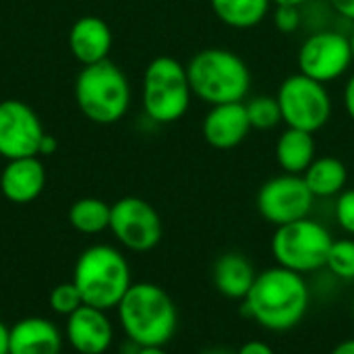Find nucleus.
<instances>
[{
	"instance_id": "nucleus-1",
	"label": "nucleus",
	"mask_w": 354,
	"mask_h": 354,
	"mask_svg": "<svg viewBox=\"0 0 354 354\" xmlns=\"http://www.w3.org/2000/svg\"><path fill=\"white\" fill-rule=\"evenodd\" d=\"M309 303L305 276L276 266L257 274L243 301V313L268 332H288L305 319Z\"/></svg>"
},
{
	"instance_id": "nucleus-2",
	"label": "nucleus",
	"mask_w": 354,
	"mask_h": 354,
	"mask_svg": "<svg viewBox=\"0 0 354 354\" xmlns=\"http://www.w3.org/2000/svg\"><path fill=\"white\" fill-rule=\"evenodd\" d=\"M116 313L127 340H131L139 348L166 346L176 334V305L172 297L158 284H131V288L118 303Z\"/></svg>"
},
{
	"instance_id": "nucleus-3",
	"label": "nucleus",
	"mask_w": 354,
	"mask_h": 354,
	"mask_svg": "<svg viewBox=\"0 0 354 354\" xmlns=\"http://www.w3.org/2000/svg\"><path fill=\"white\" fill-rule=\"evenodd\" d=\"M73 284L77 286L83 305L112 311L133 284L131 266L116 247L91 245L75 263Z\"/></svg>"
},
{
	"instance_id": "nucleus-4",
	"label": "nucleus",
	"mask_w": 354,
	"mask_h": 354,
	"mask_svg": "<svg viewBox=\"0 0 354 354\" xmlns=\"http://www.w3.org/2000/svg\"><path fill=\"white\" fill-rule=\"evenodd\" d=\"M193 95L209 106L243 102L251 89L247 62L226 48L199 50L187 64Z\"/></svg>"
},
{
	"instance_id": "nucleus-5",
	"label": "nucleus",
	"mask_w": 354,
	"mask_h": 354,
	"mask_svg": "<svg viewBox=\"0 0 354 354\" xmlns=\"http://www.w3.org/2000/svg\"><path fill=\"white\" fill-rule=\"evenodd\" d=\"M75 102L81 114L95 124H114L129 112L131 83L110 60L83 66L75 81Z\"/></svg>"
},
{
	"instance_id": "nucleus-6",
	"label": "nucleus",
	"mask_w": 354,
	"mask_h": 354,
	"mask_svg": "<svg viewBox=\"0 0 354 354\" xmlns=\"http://www.w3.org/2000/svg\"><path fill=\"white\" fill-rule=\"evenodd\" d=\"M187 64L172 56H156L143 73V110L158 124L180 120L191 106Z\"/></svg>"
},
{
	"instance_id": "nucleus-7",
	"label": "nucleus",
	"mask_w": 354,
	"mask_h": 354,
	"mask_svg": "<svg viewBox=\"0 0 354 354\" xmlns=\"http://www.w3.org/2000/svg\"><path fill=\"white\" fill-rule=\"evenodd\" d=\"M332 243L334 236L322 222L303 218L276 228L272 236V255L278 266L305 276L326 268Z\"/></svg>"
},
{
	"instance_id": "nucleus-8",
	"label": "nucleus",
	"mask_w": 354,
	"mask_h": 354,
	"mask_svg": "<svg viewBox=\"0 0 354 354\" xmlns=\"http://www.w3.org/2000/svg\"><path fill=\"white\" fill-rule=\"evenodd\" d=\"M282 122L290 129L317 133L332 116V97L324 83L297 73L282 81L278 93Z\"/></svg>"
},
{
	"instance_id": "nucleus-9",
	"label": "nucleus",
	"mask_w": 354,
	"mask_h": 354,
	"mask_svg": "<svg viewBox=\"0 0 354 354\" xmlns=\"http://www.w3.org/2000/svg\"><path fill=\"white\" fill-rule=\"evenodd\" d=\"M108 230L124 249L135 253L156 249L164 232L160 214L141 197H122L112 203Z\"/></svg>"
},
{
	"instance_id": "nucleus-10",
	"label": "nucleus",
	"mask_w": 354,
	"mask_h": 354,
	"mask_svg": "<svg viewBox=\"0 0 354 354\" xmlns=\"http://www.w3.org/2000/svg\"><path fill=\"white\" fill-rule=\"evenodd\" d=\"M299 73L319 81L330 83L340 79L353 66L354 56L348 35L332 29L311 33L297 56Z\"/></svg>"
},
{
	"instance_id": "nucleus-11",
	"label": "nucleus",
	"mask_w": 354,
	"mask_h": 354,
	"mask_svg": "<svg viewBox=\"0 0 354 354\" xmlns=\"http://www.w3.org/2000/svg\"><path fill=\"white\" fill-rule=\"evenodd\" d=\"M313 193L299 174H280L263 183L257 193V209L270 224L284 226L309 218L313 209Z\"/></svg>"
},
{
	"instance_id": "nucleus-12",
	"label": "nucleus",
	"mask_w": 354,
	"mask_h": 354,
	"mask_svg": "<svg viewBox=\"0 0 354 354\" xmlns=\"http://www.w3.org/2000/svg\"><path fill=\"white\" fill-rule=\"evenodd\" d=\"M46 129L37 112L23 100L0 102V156L8 160L39 156Z\"/></svg>"
},
{
	"instance_id": "nucleus-13",
	"label": "nucleus",
	"mask_w": 354,
	"mask_h": 354,
	"mask_svg": "<svg viewBox=\"0 0 354 354\" xmlns=\"http://www.w3.org/2000/svg\"><path fill=\"white\" fill-rule=\"evenodd\" d=\"M64 336L71 348L79 354H104L110 351L114 340V326L108 311L81 305L66 317Z\"/></svg>"
},
{
	"instance_id": "nucleus-14",
	"label": "nucleus",
	"mask_w": 354,
	"mask_h": 354,
	"mask_svg": "<svg viewBox=\"0 0 354 354\" xmlns=\"http://www.w3.org/2000/svg\"><path fill=\"white\" fill-rule=\"evenodd\" d=\"M251 131L245 102H230L212 106L203 118L201 133L214 149H234Z\"/></svg>"
},
{
	"instance_id": "nucleus-15",
	"label": "nucleus",
	"mask_w": 354,
	"mask_h": 354,
	"mask_svg": "<svg viewBox=\"0 0 354 354\" xmlns=\"http://www.w3.org/2000/svg\"><path fill=\"white\" fill-rule=\"evenodd\" d=\"M46 178V166L39 156L8 160L0 172V191L10 203L25 205L41 195Z\"/></svg>"
},
{
	"instance_id": "nucleus-16",
	"label": "nucleus",
	"mask_w": 354,
	"mask_h": 354,
	"mask_svg": "<svg viewBox=\"0 0 354 354\" xmlns=\"http://www.w3.org/2000/svg\"><path fill=\"white\" fill-rule=\"evenodd\" d=\"M112 44H114V35H112L110 25L102 17H95V15L79 17L68 31L71 54L83 66L108 60Z\"/></svg>"
},
{
	"instance_id": "nucleus-17",
	"label": "nucleus",
	"mask_w": 354,
	"mask_h": 354,
	"mask_svg": "<svg viewBox=\"0 0 354 354\" xmlns=\"http://www.w3.org/2000/svg\"><path fill=\"white\" fill-rule=\"evenodd\" d=\"M62 334L46 317H25L10 328V354H60Z\"/></svg>"
},
{
	"instance_id": "nucleus-18",
	"label": "nucleus",
	"mask_w": 354,
	"mask_h": 354,
	"mask_svg": "<svg viewBox=\"0 0 354 354\" xmlns=\"http://www.w3.org/2000/svg\"><path fill=\"white\" fill-rule=\"evenodd\" d=\"M257 274L259 272H255V266L251 263V259L245 257L243 253H224L216 259L212 278H214L216 290L222 297L243 303Z\"/></svg>"
},
{
	"instance_id": "nucleus-19",
	"label": "nucleus",
	"mask_w": 354,
	"mask_h": 354,
	"mask_svg": "<svg viewBox=\"0 0 354 354\" xmlns=\"http://www.w3.org/2000/svg\"><path fill=\"white\" fill-rule=\"evenodd\" d=\"M276 160L282 172L303 176L305 170L315 160L313 133L286 127V131L278 137V143H276Z\"/></svg>"
},
{
	"instance_id": "nucleus-20",
	"label": "nucleus",
	"mask_w": 354,
	"mask_h": 354,
	"mask_svg": "<svg viewBox=\"0 0 354 354\" xmlns=\"http://www.w3.org/2000/svg\"><path fill=\"white\" fill-rule=\"evenodd\" d=\"M303 178L315 199L317 197L328 199V197H338L344 191L348 180V170L342 160L334 156H322L311 162Z\"/></svg>"
},
{
	"instance_id": "nucleus-21",
	"label": "nucleus",
	"mask_w": 354,
	"mask_h": 354,
	"mask_svg": "<svg viewBox=\"0 0 354 354\" xmlns=\"http://www.w3.org/2000/svg\"><path fill=\"white\" fill-rule=\"evenodd\" d=\"M272 0H212L214 15L228 27L251 29L270 12Z\"/></svg>"
},
{
	"instance_id": "nucleus-22",
	"label": "nucleus",
	"mask_w": 354,
	"mask_h": 354,
	"mask_svg": "<svg viewBox=\"0 0 354 354\" xmlns=\"http://www.w3.org/2000/svg\"><path fill=\"white\" fill-rule=\"evenodd\" d=\"M110 209L112 205L97 197H83L71 205L68 222L81 234H100L110 228Z\"/></svg>"
},
{
	"instance_id": "nucleus-23",
	"label": "nucleus",
	"mask_w": 354,
	"mask_h": 354,
	"mask_svg": "<svg viewBox=\"0 0 354 354\" xmlns=\"http://www.w3.org/2000/svg\"><path fill=\"white\" fill-rule=\"evenodd\" d=\"M245 106H247L251 129L270 131L282 122V110L276 95H255Z\"/></svg>"
},
{
	"instance_id": "nucleus-24",
	"label": "nucleus",
	"mask_w": 354,
	"mask_h": 354,
	"mask_svg": "<svg viewBox=\"0 0 354 354\" xmlns=\"http://www.w3.org/2000/svg\"><path fill=\"white\" fill-rule=\"evenodd\" d=\"M326 270L336 276L338 280L353 282L354 280V239H334L328 259H326Z\"/></svg>"
},
{
	"instance_id": "nucleus-25",
	"label": "nucleus",
	"mask_w": 354,
	"mask_h": 354,
	"mask_svg": "<svg viewBox=\"0 0 354 354\" xmlns=\"http://www.w3.org/2000/svg\"><path fill=\"white\" fill-rule=\"evenodd\" d=\"M83 305V299L77 290V286L71 282H64V284H58L52 292H50V307L54 313L58 315H73L79 307Z\"/></svg>"
},
{
	"instance_id": "nucleus-26",
	"label": "nucleus",
	"mask_w": 354,
	"mask_h": 354,
	"mask_svg": "<svg viewBox=\"0 0 354 354\" xmlns=\"http://www.w3.org/2000/svg\"><path fill=\"white\" fill-rule=\"evenodd\" d=\"M336 222L354 239V189H344L336 199Z\"/></svg>"
},
{
	"instance_id": "nucleus-27",
	"label": "nucleus",
	"mask_w": 354,
	"mask_h": 354,
	"mask_svg": "<svg viewBox=\"0 0 354 354\" xmlns=\"http://www.w3.org/2000/svg\"><path fill=\"white\" fill-rule=\"evenodd\" d=\"M301 6H284V4H278L276 10H274V23L278 27V31L282 33H295L299 27H301Z\"/></svg>"
},
{
	"instance_id": "nucleus-28",
	"label": "nucleus",
	"mask_w": 354,
	"mask_h": 354,
	"mask_svg": "<svg viewBox=\"0 0 354 354\" xmlns=\"http://www.w3.org/2000/svg\"><path fill=\"white\" fill-rule=\"evenodd\" d=\"M236 354H276L274 353V348L268 344V342H261V340H249V342H245Z\"/></svg>"
},
{
	"instance_id": "nucleus-29",
	"label": "nucleus",
	"mask_w": 354,
	"mask_h": 354,
	"mask_svg": "<svg viewBox=\"0 0 354 354\" xmlns=\"http://www.w3.org/2000/svg\"><path fill=\"white\" fill-rule=\"evenodd\" d=\"M330 4L340 17L354 23V0H330Z\"/></svg>"
},
{
	"instance_id": "nucleus-30",
	"label": "nucleus",
	"mask_w": 354,
	"mask_h": 354,
	"mask_svg": "<svg viewBox=\"0 0 354 354\" xmlns=\"http://www.w3.org/2000/svg\"><path fill=\"white\" fill-rule=\"evenodd\" d=\"M344 108H346V114L351 116V120L354 122V73L351 75V79L346 81V87H344Z\"/></svg>"
},
{
	"instance_id": "nucleus-31",
	"label": "nucleus",
	"mask_w": 354,
	"mask_h": 354,
	"mask_svg": "<svg viewBox=\"0 0 354 354\" xmlns=\"http://www.w3.org/2000/svg\"><path fill=\"white\" fill-rule=\"evenodd\" d=\"M58 149V141L54 135L46 133L44 139H41V145H39V156H52L54 151Z\"/></svg>"
},
{
	"instance_id": "nucleus-32",
	"label": "nucleus",
	"mask_w": 354,
	"mask_h": 354,
	"mask_svg": "<svg viewBox=\"0 0 354 354\" xmlns=\"http://www.w3.org/2000/svg\"><path fill=\"white\" fill-rule=\"evenodd\" d=\"M0 354H10V328L0 322Z\"/></svg>"
},
{
	"instance_id": "nucleus-33",
	"label": "nucleus",
	"mask_w": 354,
	"mask_h": 354,
	"mask_svg": "<svg viewBox=\"0 0 354 354\" xmlns=\"http://www.w3.org/2000/svg\"><path fill=\"white\" fill-rule=\"evenodd\" d=\"M330 354H354V338H348V340L338 342V344L332 348V353Z\"/></svg>"
},
{
	"instance_id": "nucleus-34",
	"label": "nucleus",
	"mask_w": 354,
	"mask_h": 354,
	"mask_svg": "<svg viewBox=\"0 0 354 354\" xmlns=\"http://www.w3.org/2000/svg\"><path fill=\"white\" fill-rule=\"evenodd\" d=\"M135 354H168V353H166V348H164V346H143V348H139Z\"/></svg>"
},
{
	"instance_id": "nucleus-35",
	"label": "nucleus",
	"mask_w": 354,
	"mask_h": 354,
	"mask_svg": "<svg viewBox=\"0 0 354 354\" xmlns=\"http://www.w3.org/2000/svg\"><path fill=\"white\" fill-rule=\"evenodd\" d=\"M272 2H274L276 6H278V4H284V6H303L307 0H272Z\"/></svg>"
},
{
	"instance_id": "nucleus-36",
	"label": "nucleus",
	"mask_w": 354,
	"mask_h": 354,
	"mask_svg": "<svg viewBox=\"0 0 354 354\" xmlns=\"http://www.w3.org/2000/svg\"><path fill=\"white\" fill-rule=\"evenodd\" d=\"M201 354H236V353H232V351H228V348H207V351H203Z\"/></svg>"
},
{
	"instance_id": "nucleus-37",
	"label": "nucleus",
	"mask_w": 354,
	"mask_h": 354,
	"mask_svg": "<svg viewBox=\"0 0 354 354\" xmlns=\"http://www.w3.org/2000/svg\"><path fill=\"white\" fill-rule=\"evenodd\" d=\"M348 39H351V48H353V56H354V27H353V31H351V35H348Z\"/></svg>"
},
{
	"instance_id": "nucleus-38",
	"label": "nucleus",
	"mask_w": 354,
	"mask_h": 354,
	"mask_svg": "<svg viewBox=\"0 0 354 354\" xmlns=\"http://www.w3.org/2000/svg\"><path fill=\"white\" fill-rule=\"evenodd\" d=\"M353 305H354V303H353Z\"/></svg>"
}]
</instances>
